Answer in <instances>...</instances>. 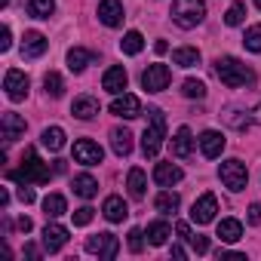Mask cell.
Returning <instances> with one entry per match:
<instances>
[{
	"label": "cell",
	"instance_id": "6da1fadb",
	"mask_svg": "<svg viewBox=\"0 0 261 261\" xmlns=\"http://www.w3.org/2000/svg\"><path fill=\"white\" fill-rule=\"evenodd\" d=\"M10 178H13V181H19V185H46V181L53 178V169L37 157V151H34V148H28V151H25V157H22V166H19V169H13V172H10Z\"/></svg>",
	"mask_w": 261,
	"mask_h": 261
},
{
	"label": "cell",
	"instance_id": "7a4b0ae2",
	"mask_svg": "<svg viewBox=\"0 0 261 261\" xmlns=\"http://www.w3.org/2000/svg\"><path fill=\"white\" fill-rule=\"evenodd\" d=\"M215 74H218V80H221L224 86H230V89L255 83V74H252L240 59H233V56H218V59H215Z\"/></svg>",
	"mask_w": 261,
	"mask_h": 261
},
{
	"label": "cell",
	"instance_id": "3957f363",
	"mask_svg": "<svg viewBox=\"0 0 261 261\" xmlns=\"http://www.w3.org/2000/svg\"><path fill=\"white\" fill-rule=\"evenodd\" d=\"M163 142H166V117H163L160 108H151L148 111V129L142 133V154L145 157H157Z\"/></svg>",
	"mask_w": 261,
	"mask_h": 261
},
{
	"label": "cell",
	"instance_id": "277c9868",
	"mask_svg": "<svg viewBox=\"0 0 261 261\" xmlns=\"http://www.w3.org/2000/svg\"><path fill=\"white\" fill-rule=\"evenodd\" d=\"M172 22L185 31L197 28L203 19H206V4L203 0H172Z\"/></svg>",
	"mask_w": 261,
	"mask_h": 261
},
{
	"label": "cell",
	"instance_id": "5b68a950",
	"mask_svg": "<svg viewBox=\"0 0 261 261\" xmlns=\"http://www.w3.org/2000/svg\"><path fill=\"white\" fill-rule=\"evenodd\" d=\"M218 178H221V185H224V188H230L233 194L246 191V181H249L246 163H240V160H224V163L218 166Z\"/></svg>",
	"mask_w": 261,
	"mask_h": 261
},
{
	"label": "cell",
	"instance_id": "8992f818",
	"mask_svg": "<svg viewBox=\"0 0 261 261\" xmlns=\"http://www.w3.org/2000/svg\"><path fill=\"white\" fill-rule=\"evenodd\" d=\"M86 252H89V255H98V258H105V261H111V258H117V252H120V240H117L114 233H95V237L86 240Z\"/></svg>",
	"mask_w": 261,
	"mask_h": 261
},
{
	"label": "cell",
	"instance_id": "52a82bcc",
	"mask_svg": "<svg viewBox=\"0 0 261 261\" xmlns=\"http://www.w3.org/2000/svg\"><path fill=\"white\" fill-rule=\"evenodd\" d=\"M74 160L83 163V166H98V163L105 160V151H101V145L92 142V139H77V142H74Z\"/></svg>",
	"mask_w": 261,
	"mask_h": 261
},
{
	"label": "cell",
	"instance_id": "ba28073f",
	"mask_svg": "<svg viewBox=\"0 0 261 261\" xmlns=\"http://www.w3.org/2000/svg\"><path fill=\"white\" fill-rule=\"evenodd\" d=\"M111 114H114V117H123V120L142 117V98L133 95V92H120V95L111 101Z\"/></svg>",
	"mask_w": 261,
	"mask_h": 261
},
{
	"label": "cell",
	"instance_id": "9c48e42d",
	"mask_svg": "<svg viewBox=\"0 0 261 261\" xmlns=\"http://www.w3.org/2000/svg\"><path fill=\"white\" fill-rule=\"evenodd\" d=\"M169 80H172V74H169V68L166 65H148L145 68V74H142V86L148 89V92H163L166 86H169Z\"/></svg>",
	"mask_w": 261,
	"mask_h": 261
},
{
	"label": "cell",
	"instance_id": "30bf717a",
	"mask_svg": "<svg viewBox=\"0 0 261 261\" xmlns=\"http://www.w3.org/2000/svg\"><path fill=\"white\" fill-rule=\"evenodd\" d=\"M28 86H31V80H28V74L25 71H7V77H4V89H7V95L13 98V101H22V98H28Z\"/></svg>",
	"mask_w": 261,
	"mask_h": 261
},
{
	"label": "cell",
	"instance_id": "8fae6325",
	"mask_svg": "<svg viewBox=\"0 0 261 261\" xmlns=\"http://www.w3.org/2000/svg\"><path fill=\"white\" fill-rule=\"evenodd\" d=\"M215 212H218V200H215V194H203V197L194 203V209H191V221H197V224H209V221H215Z\"/></svg>",
	"mask_w": 261,
	"mask_h": 261
},
{
	"label": "cell",
	"instance_id": "7c38bea8",
	"mask_svg": "<svg viewBox=\"0 0 261 261\" xmlns=\"http://www.w3.org/2000/svg\"><path fill=\"white\" fill-rule=\"evenodd\" d=\"M0 136H4V142H7V145H13L16 139H22V136H25V120H22L19 114L7 111L4 117H0Z\"/></svg>",
	"mask_w": 261,
	"mask_h": 261
},
{
	"label": "cell",
	"instance_id": "4fadbf2b",
	"mask_svg": "<svg viewBox=\"0 0 261 261\" xmlns=\"http://www.w3.org/2000/svg\"><path fill=\"white\" fill-rule=\"evenodd\" d=\"M123 4L120 0H101L98 4V22L108 25V28H120L123 25Z\"/></svg>",
	"mask_w": 261,
	"mask_h": 261
},
{
	"label": "cell",
	"instance_id": "5bb4252c",
	"mask_svg": "<svg viewBox=\"0 0 261 261\" xmlns=\"http://www.w3.org/2000/svg\"><path fill=\"white\" fill-rule=\"evenodd\" d=\"M200 151H203V157H209V160H215V157H221V151H224V136L218 133V129H206V133H200Z\"/></svg>",
	"mask_w": 261,
	"mask_h": 261
},
{
	"label": "cell",
	"instance_id": "9a60e30c",
	"mask_svg": "<svg viewBox=\"0 0 261 261\" xmlns=\"http://www.w3.org/2000/svg\"><path fill=\"white\" fill-rule=\"evenodd\" d=\"M46 49H49V40L40 31H28L22 37V59H40Z\"/></svg>",
	"mask_w": 261,
	"mask_h": 261
},
{
	"label": "cell",
	"instance_id": "2e32d148",
	"mask_svg": "<svg viewBox=\"0 0 261 261\" xmlns=\"http://www.w3.org/2000/svg\"><path fill=\"white\" fill-rule=\"evenodd\" d=\"M126 83H129V74H126V68H123V65L108 68V71H105V77H101V86H105L111 95H120V92L126 89Z\"/></svg>",
	"mask_w": 261,
	"mask_h": 261
},
{
	"label": "cell",
	"instance_id": "e0dca14e",
	"mask_svg": "<svg viewBox=\"0 0 261 261\" xmlns=\"http://www.w3.org/2000/svg\"><path fill=\"white\" fill-rule=\"evenodd\" d=\"M65 243H68V227H62V224H46L43 227V249L49 255L65 249Z\"/></svg>",
	"mask_w": 261,
	"mask_h": 261
},
{
	"label": "cell",
	"instance_id": "ac0fdd59",
	"mask_svg": "<svg viewBox=\"0 0 261 261\" xmlns=\"http://www.w3.org/2000/svg\"><path fill=\"white\" fill-rule=\"evenodd\" d=\"M185 178V172L175 166V163H157L154 166V181L160 185V188H172V185H178Z\"/></svg>",
	"mask_w": 261,
	"mask_h": 261
},
{
	"label": "cell",
	"instance_id": "d6986e66",
	"mask_svg": "<svg viewBox=\"0 0 261 261\" xmlns=\"http://www.w3.org/2000/svg\"><path fill=\"white\" fill-rule=\"evenodd\" d=\"M194 136H191V129L188 126H178V133L172 136V154L178 157V160H185V157H191L194 154Z\"/></svg>",
	"mask_w": 261,
	"mask_h": 261
},
{
	"label": "cell",
	"instance_id": "ffe728a7",
	"mask_svg": "<svg viewBox=\"0 0 261 261\" xmlns=\"http://www.w3.org/2000/svg\"><path fill=\"white\" fill-rule=\"evenodd\" d=\"M111 148H114L117 157H129V154H133V133L123 129V126L111 129Z\"/></svg>",
	"mask_w": 261,
	"mask_h": 261
},
{
	"label": "cell",
	"instance_id": "44dd1931",
	"mask_svg": "<svg viewBox=\"0 0 261 261\" xmlns=\"http://www.w3.org/2000/svg\"><path fill=\"white\" fill-rule=\"evenodd\" d=\"M98 111H101V108H98V98H92V95H77L74 105H71V114H74L77 120H92Z\"/></svg>",
	"mask_w": 261,
	"mask_h": 261
},
{
	"label": "cell",
	"instance_id": "7402d4cb",
	"mask_svg": "<svg viewBox=\"0 0 261 261\" xmlns=\"http://www.w3.org/2000/svg\"><path fill=\"white\" fill-rule=\"evenodd\" d=\"M101 212H105V218H108L111 224H117V221H123V218L129 215V206L123 203V197H108L105 206H101Z\"/></svg>",
	"mask_w": 261,
	"mask_h": 261
},
{
	"label": "cell",
	"instance_id": "603a6c76",
	"mask_svg": "<svg viewBox=\"0 0 261 261\" xmlns=\"http://www.w3.org/2000/svg\"><path fill=\"white\" fill-rule=\"evenodd\" d=\"M40 145L46 151H62L65 148V129L62 126H46L43 136H40Z\"/></svg>",
	"mask_w": 261,
	"mask_h": 261
},
{
	"label": "cell",
	"instance_id": "cb8c5ba5",
	"mask_svg": "<svg viewBox=\"0 0 261 261\" xmlns=\"http://www.w3.org/2000/svg\"><path fill=\"white\" fill-rule=\"evenodd\" d=\"M178 206H181V200H178V194H172V191H160L157 200H154V209H157L160 215H175Z\"/></svg>",
	"mask_w": 261,
	"mask_h": 261
},
{
	"label": "cell",
	"instance_id": "d4e9b609",
	"mask_svg": "<svg viewBox=\"0 0 261 261\" xmlns=\"http://www.w3.org/2000/svg\"><path fill=\"white\" fill-rule=\"evenodd\" d=\"M218 237H221V243H240L243 240V224L237 218H224V221H218Z\"/></svg>",
	"mask_w": 261,
	"mask_h": 261
},
{
	"label": "cell",
	"instance_id": "484cf974",
	"mask_svg": "<svg viewBox=\"0 0 261 261\" xmlns=\"http://www.w3.org/2000/svg\"><path fill=\"white\" fill-rule=\"evenodd\" d=\"M172 62H175L178 68H194V65H200V49H194V46H178V49H172Z\"/></svg>",
	"mask_w": 261,
	"mask_h": 261
},
{
	"label": "cell",
	"instance_id": "4316f807",
	"mask_svg": "<svg viewBox=\"0 0 261 261\" xmlns=\"http://www.w3.org/2000/svg\"><path fill=\"white\" fill-rule=\"evenodd\" d=\"M169 237H172V227H169L166 221H154V224H148V243H151V246H166Z\"/></svg>",
	"mask_w": 261,
	"mask_h": 261
},
{
	"label": "cell",
	"instance_id": "83f0119b",
	"mask_svg": "<svg viewBox=\"0 0 261 261\" xmlns=\"http://www.w3.org/2000/svg\"><path fill=\"white\" fill-rule=\"evenodd\" d=\"M126 188H129V194H133L136 200H142L145 197V188H148V178H145V172L136 166V169H129V178H126Z\"/></svg>",
	"mask_w": 261,
	"mask_h": 261
},
{
	"label": "cell",
	"instance_id": "f1b7e54d",
	"mask_svg": "<svg viewBox=\"0 0 261 261\" xmlns=\"http://www.w3.org/2000/svg\"><path fill=\"white\" fill-rule=\"evenodd\" d=\"M89 62H92V53H86V49H80V46L68 49V71L80 74V71H86V65H89Z\"/></svg>",
	"mask_w": 261,
	"mask_h": 261
},
{
	"label": "cell",
	"instance_id": "f546056e",
	"mask_svg": "<svg viewBox=\"0 0 261 261\" xmlns=\"http://www.w3.org/2000/svg\"><path fill=\"white\" fill-rule=\"evenodd\" d=\"M74 194L83 197V200H92V197L98 194V181H95L92 175H77V178H74Z\"/></svg>",
	"mask_w": 261,
	"mask_h": 261
},
{
	"label": "cell",
	"instance_id": "4dcf8cb0",
	"mask_svg": "<svg viewBox=\"0 0 261 261\" xmlns=\"http://www.w3.org/2000/svg\"><path fill=\"white\" fill-rule=\"evenodd\" d=\"M120 49H123L126 56H139V53L145 49V37H142L139 31H126L123 40H120Z\"/></svg>",
	"mask_w": 261,
	"mask_h": 261
},
{
	"label": "cell",
	"instance_id": "1f68e13d",
	"mask_svg": "<svg viewBox=\"0 0 261 261\" xmlns=\"http://www.w3.org/2000/svg\"><path fill=\"white\" fill-rule=\"evenodd\" d=\"M221 117H224V123L227 126H233V129H249V114L243 111V108H224L221 111Z\"/></svg>",
	"mask_w": 261,
	"mask_h": 261
},
{
	"label": "cell",
	"instance_id": "d6a6232c",
	"mask_svg": "<svg viewBox=\"0 0 261 261\" xmlns=\"http://www.w3.org/2000/svg\"><path fill=\"white\" fill-rule=\"evenodd\" d=\"M43 212H46L49 218H59V215H65V212H68V203H65V197H62V194H46V197H43Z\"/></svg>",
	"mask_w": 261,
	"mask_h": 261
},
{
	"label": "cell",
	"instance_id": "836d02e7",
	"mask_svg": "<svg viewBox=\"0 0 261 261\" xmlns=\"http://www.w3.org/2000/svg\"><path fill=\"white\" fill-rule=\"evenodd\" d=\"M53 13H56V0H28V16L49 19Z\"/></svg>",
	"mask_w": 261,
	"mask_h": 261
},
{
	"label": "cell",
	"instance_id": "e575fe53",
	"mask_svg": "<svg viewBox=\"0 0 261 261\" xmlns=\"http://www.w3.org/2000/svg\"><path fill=\"white\" fill-rule=\"evenodd\" d=\"M43 89H46L49 98H62V95H65V80H62V74L49 71V74L43 77Z\"/></svg>",
	"mask_w": 261,
	"mask_h": 261
},
{
	"label": "cell",
	"instance_id": "d590c367",
	"mask_svg": "<svg viewBox=\"0 0 261 261\" xmlns=\"http://www.w3.org/2000/svg\"><path fill=\"white\" fill-rule=\"evenodd\" d=\"M181 95H185V98H206V83L191 77V80L181 83Z\"/></svg>",
	"mask_w": 261,
	"mask_h": 261
},
{
	"label": "cell",
	"instance_id": "8d00e7d4",
	"mask_svg": "<svg viewBox=\"0 0 261 261\" xmlns=\"http://www.w3.org/2000/svg\"><path fill=\"white\" fill-rule=\"evenodd\" d=\"M243 46H246L249 53H261V25L246 28V34H243Z\"/></svg>",
	"mask_w": 261,
	"mask_h": 261
},
{
	"label": "cell",
	"instance_id": "74e56055",
	"mask_svg": "<svg viewBox=\"0 0 261 261\" xmlns=\"http://www.w3.org/2000/svg\"><path fill=\"white\" fill-rule=\"evenodd\" d=\"M243 19H246V4H230V10L224 13V25L237 28V25H243Z\"/></svg>",
	"mask_w": 261,
	"mask_h": 261
},
{
	"label": "cell",
	"instance_id": "f35d334b",
	"mask_svg": "<svg viewBox=\"0 0 261 261\" xmlns=\"http://www.w3.org/2000/svg\"><path fill=\"white\" fill-rule=\"evenodd\" d=\"M142 249H145V230L142 227H133V230H129V252L139 255Z\"/></svg>",
	"mask_w": 261,
	"mask_h": 261
},
{
	"label": "cell",
	"instance_id": "ab89813d",
	"mask_svg": "<svg viewBox=\"0 0 261 261\" xmlns=\"http://www.w3.org/2000/svg\"><path fill=\"white\" fill-rule=\"evenodd\" d=\"M71 215H74V224H77V227H86V224L92 221V209H89V206H80V209L71 212Z\"/></svg>",
	"mask_w": 261,
	"mask_h": 261
},
{
	"label": "cell",
	"instance_id": "60d3db41",
	"mask_svg": "<svg viewBox=\"0 0 261 261\" xmlns=\"http://www.w3.org/2000/svg\"><path fill=\"white\" fill-rule=\"evenodd\" d=\"M188 243H191V249H194L197 255H206V252H209V237H200V233H197V237H191Z\"/></svg>",
	"mask_w": 261,
	"mask_h": 261
},
{
	"label": "cell",
	"instance_id": "b9f144b4",
	"mask_svg": "<svg viewBox=\"0 0 261 261\" xmlns=\"http://www.w3.org/2000/svg\"><path fill=\"white\" fill-rule=\"evenodd\" d=\"M246 221H249V224H261V203H252V206H249Z\"/></svg>",
	"mask_w": 261,
	"mask_h": 261
},
{
	"label": "cell",
	"instance_id": "7bdbcfd3",
	"mask_svg": "<svg viewBox=\"0 0 261 261\" xmlns=\"http://www.w3.org/2000/svg\"><path fill=\"white\" fill-rule=\"evenodd\" d=\"M19 200H22V203L28 206V203H34V200H37V194H34V191H31L28 185H22V188H19Z\"/></svg>",
	"mask_w": 261,
	"mask_h": 261
},
{
	"label": "cell",
	"instance_id": "ee69618b",
	"mask_svg": "<svg viewBox=\"0 0 261 261\" xmlns=\"http://www.w3.org/2000/svg\"><path fill=\"white\" fill-rule=\"evenodd\" d=\"M10 46H13V34H10V28L4 25V31H0V49H4V53H7Z\"/></svg>",
	"mask_w": 261,
	"mask_h": 261
},
{
	"label": "cell",
	"instance_id": "f6af8a7d",
	"mask_svg": "<svg viewBox=\"0 0 261 261\" xmlns=\"http://www.w3.org/2000/svg\"><path fill=\"white\" fill-rule=\"evenodd\" d=\"M175 233H178L181 240H191V237H194V233H191V227H188L185 221H178V224H175Z\"/></svg>",
	"mask_w": 261,
	"mask_h": 261
},
{
	"label": "cell",
	"instance_id": "bcb514c9",
	"mask_svg": "<svg viewBox=\"0 0 261 261\" xmlns=\"http://www.w3.org/2000/svg\"><path fill=\"white\" fill-rule=\"evenodd\" d=\"M218 258L221 261H246V255H240V252H218Z\"/></svg>",
	"mask_w": 261,
	"mask_h": 261
},
{
	"label": "cell",
	"instance_id": "7dc6e473",
	"mask_svg": "<svg viewBox=\"0 0 261 261\" xmlns=\"http://www.w3.org/2000/svg\"><path fill=\"white\" fill-rule=\"evenodd\" d=\"M31 227H34V221H31L28 215H22V218H19V230H22V233H28Z\"/></svg>",
	"mask_w": 261,
	"mask_h": 261
},
{
	"label": "cell",
	"instance_id": "c3c4849f",
	"mask_svg": "<svg viewBox=\"0 0 261 261\" xmlns=\"http://www.w3.org/2000/svg\"><path fill=\"white\" fill-rule=\"evenodd\" d=\"M154 53H160V56L169 53V43H166V40H157V43H154Z\"/></svg>",
	"mask_w": 261,
	"mask_h": 261
},
{
	"label": "cell",
	"instance_id": "681fc988",
	"mask_svg": "<svg viewBox=\"0 0 261 261\" xmlns=\"http://www.w3.org/2000/svg\"><path fill=\"white\" fill-rule=\"evenodd\" d=\"M25 255H28V258H40V249H37V246H31V243H28V246H25Z\"/></svg>",
	"mask_w": 261,
	"mask_h": 261
},
{
	"label": "cell",
	"instance_id": "f907efd6",
	"mask_svg": "<svg viewBox=\"0 0 261 261\" xmlns=\"http://www.w3.org/2000/svg\"><path fill=\"white\" fill-rule=\"evenodd\" d=\"M185 255H188V252H185L181 246H172V258H185Z\"/></svg>",
	"mask_w": 261,
	"mask_h": 261
},
{
	"label": "cell",
	"instance_id": "816d5d0a",
	"mask_svg": "<svg viewBox=\"0 0 261 261\" xmlns=\"http://www.w3.org/2000/svg\"><path fill=\"white\" fill-rule=\"evenodd\" d=\"M252 120H255V123H258V126H261V101H258V108H255V111H252Z\"/></svg>",
	"mask_w": 261,
	"mask_h": 261
},
{
	"label": "cell",
	"instance_id": "f5cc1de1",
	"mask_svg": "<svg viewBox=\"0 0 261 261\" xmlns=\"http://www.w3.org/2000/svg\"><path fill=\"white\" fill-rule=\"evenodd\" d=\"M0 206H4V209L10 206V194H7V191H0Z\"/></svg>",
	"mask_w": 261,
	"mask_h": 261
},
{
	"label": "cell",
	"instance_id": "db71d44e",
	"mask_svg": "<svg viewBox=\"0 0 261 261\" xmlns=\"http://www.w3.org/2000/svg\"><path fill=\"white\" fill-rule=\"evenodd\" d=\"M7 4H10V0H0V7H7Z\"/></svg>",
	"mask_w": 261,
	"mask_h": 261
},
{
	"label": "cell",
	"instance_id": "11a10c76",
	"mask_svg": "<svg viewBox=\"0 0 261 261\" xmlns=\"http://www.w3.org/2000/svg\"><path fill=\"white\" fill-rule=\"evenodd\" d=\"M255 7H258V10H261V0H255Z\"/></svg>",
	"mask_w": 261,
	"mask_h": 261
}]
</instances>
